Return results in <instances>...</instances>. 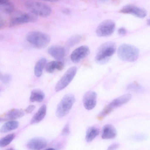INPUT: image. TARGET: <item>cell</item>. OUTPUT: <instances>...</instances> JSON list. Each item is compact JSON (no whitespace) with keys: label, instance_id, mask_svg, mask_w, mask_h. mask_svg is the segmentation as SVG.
Listing matches in <instances>:
<instances>
[{"label":"cell","instance_id":"cell-1","mask_svg":"<svg viewBox=\"0 0 150 150\" xmlns=\"http://www.w3.org/2000/svg\"><path fill=\"white\" fill-rule=\"evenodd\" d=\"M116 49V43L108 41L102 44L96 51L95 61L100 64H104L108 62L115 53Z\"/></svg>","mask_w":150,"mask_h":150},{"label":"cell","instance_id":"cell-2","mask_svg":"<svg viewBox=\"0 0 150 150\" xmlns=\"http://www.w3.org/2000/svg\"><path fill=\"white\" fill-rule=\"evenodd\" d=\"M25 8L31 13L42 17H48L51 13L50 7L47 4L33 0H28L24 4Z\"/></svg>","mask_w":150,"mask_h":150},{"label":"cell","instance_id":"cell-3","mask_svg":"<svg viewBox=\"0 0 150 150\" xmlns=\"http://www.w3.org/2000/svg\"><path fill=\"white\" fill-rule=\"evenodd\" d=\"M27 41L35 47L42 49L46 47L50 41V38L47 34L37 31L28 33L26 36Z\"/></svg>","mask_w":150,"mask_h":150},{"label":"cell","instance_id":"cell-4","mask_svg":"<svg viewBox=\"0 0 150 150\" xmlns=\"http://www.w3.org/2000/svg\"><path fill=\"white\" fill-rule=\"evenodd\" d=\"M139 53V50L137 47L127 44L121 45L117 51V56L120 59L132 62L137 59Z\"/></svg>","mask_w":150,"mask_h":150},{"label":"cell","instance_id":"cell-5","mask_svg":"<svg viewBox=\"0 0 150 150\" xmlns=\"http://www.w3.org/2000/svg\"><path fill=\"white\" fill-rule=\"evenodd\" d=\"M75 100L73 95H65L57 105L56 112L57 116L61 117L66 115L70 111Z\"/></svg>","mask_w":150,"mask_h":150},{"label":"cell","instance_id":"cell-6","mask_svg":"<svg viewBox=\"0 0 150 150\" xmlns=\"http://www.w3.org/2000/svg\"><path fill=\"white\" fill-rule=\"evenodd\" d=\"M132 97V95L128 93L115 99L104 108L100 113V115L103 117L108 115L115 108L127 103L131 99Z\"/></svg>","mask_w":150,"mask_h":150},{"label":"cell","instance_id":"cell-7","mask_svg":"<svg viewBox=\"0 0 150 150\" xmlns=\"http://www.w3.org/2000/svg\"><path fill=\"white\" fill-rule=\"evenodd\" d=\"M77 70V67L75 66L69 69L56 84L55 87V91H59L66 87L74 78Z\"/></svg>","mask_w":150,"mask_h":150},{"label":"cell","instance_id":"cell-8","mask_svg":"<svg viewBox=\"0 0 150 150\" xmlns=\"http://www.w3.org/2000/svg\"><path fill=\"white\" fill-rule=\"evenodd\" d=\"M115 28V24L112 20H105L100 23L96 30L97 35L100 37H108L112 35Z\"/></svg>","mask_w":150,"mask_h":150},{"label":"cell","instance_id":"cell-9","mask_svg":"<svg viewBox=\"0 0 150 150\" xmlns=\"http://www.w3.org/2000/svg\"><path fill=\"white\" fill-rule=\"evenodd\" d=\"M37 19L36 16L31 13L20 12L11 18L9 26L13 27L27 23L34 22Z\"/></svg>","mask_w":150,"mask_h":150},{"label":"cell","instance_id":"cell-10","mask_svg":"<svg viewBox=\"0 0 150 150\" xmlns=\"http://www.w3.org/2000/svg\"><path fill=\"white\" fill-rule=\"evenodd\" d=\"M120 12L124 14H131L136 16L143 18L147 15V11L143 8L138 7L133 5H127L123 7Z\"/></svg>","mask_w":150,"mask_h":150},{"label":"cell","instance_id":"cell-11","mask_svg":"<svg viewBox=\"0 0 150 150\" xmlns=\"http://www.w3.org/2000/svg\"><path fill=\"white\" fill-rule=\"evenodd\" d=\"M90 53L89 47L86 45L80 46L74 50L71 54V60L74 63H77L87 56Z\"/></svg>","mask_w":150,"mask_h":150},{"label":"cell","instance_id":"cell-12","mask_svg":"<svg viewBox=\"0 0 150 150\" xmlns=\"http://www.w3.org/2000/svg\"><path fill=\"white\" fill-rule=\"evenodd\" d=\"M97 93L94 91H88L84 95L83 99L85 108L88 110L94 108L96 104Z\"/></svg>","mask_w":150,"mask_h":150},{"label":"cell","instance_id":"cell-13","mask_svg":"<svg viewBox=\"0 0 150 150\" xmlns=\"http://www.w3.org/2000/svg\"><path fill=\"white\" fill-rule=\"evenodd\" d=\"M47 142L45 139L41 137H35L28 141L26 144L27 147L33 150H40L45 148Z\"/></svg>","mask_w":150,"mask_h":150},{"label":"cell","instance_id":"cell-14","mask_svg":"<svg viewBox=\"0 0 150 150\" xmlns=\"http://www.w3.org/2000/svg\"><path fill=\"white\" fill-rule=\"evenodd\" d=\"M48 53L55 59L60 60L65 56L66 50L65 48L58 46H52L50 47L48 50Z\"/></svg>","mask_w":150,"mask_h":150},{"label":"cell","instance_id":"cell-15","mask_svg":"<svg viewBox=\"0 0 150 150\" xmlns=\"http://www.w3.org/2000/svg\"><path fill=\"white\" fill-rule=\"evenodd\" d=\"M24 115V112L18 109H13L5 113L0 117V121L11 120L20 118Z\"/></svg>","mask_w":150,"mask_h":150},{"label":"cell","instance_id":"cell-16","mask_svg":"<svg viewBox=\"0 0 150 150\" xmlns=\"http://www.w3.org/2000/svg\"><path fill=\"white\" fill-rule=\"evenodd\" d=\"M117 132L115 127L112 125L106 124L103 127L102 138L104 139H110L115 138Z\"/></svg>","mask_w":150,"mask_h":150},{"label":"cell","instance_id":"cell-17","mask_svg":"<svg viewBox=\"0 0 150 150\" xmlns=\"http://www.w3.org/2000/svg\"><path fill=\"white\" fill-rule=\"evenodd\" d=\"M64 68V64L59 61H52L48 63L46 65L45 69L47 72L52 73L56 69L61 71Z\"/></svg>","mask_w":150,"mask_h":150},{"label":"cell","instance_id":"cell-18","mask_svg":"<svg viewBox=\"0 0 150 150\" xmlns=\"http://www.w3.org/2000/svg\"><path fill=\"white\" fill-rule=\"evenodd\" d=\"M46 112L45 105H42L32 118L30 124H33L41 121L45 117Z\"/></svg>","mask_w":150,"mask_h":150},{"label":"cell","instance_id":"cell-19","mask_svg":"<svg viewBox=\"0 0 150 150\" xmlns=\"http://www.w3.org/2000/svg\"><path fill=\"white\" fill-rule=\"evenodd\" d=\"M19 123L15 120H11L4 123L1 127L0 132L2 133H6L18 128Z\"/></svg>","mask_w":150,"mask_h":150},{"label":"cell","instance_id":"cell-20","mask_svg":"<svg viewBox=\"0 0 150 150\" xmlns=\"http://www.w3.org/2000/svg\"><path fill=\"white\" fill-rule=\"evenodd\" d=\"M45 96L44 93L41 90L35 89L32 91L30 98L32 102H40L42 101Z\"/></svg>","mask_w":150,"mask_h":150},{"label":"cell","instance_id":"cell-21","mask_svg":"<svg viewBox=\"0 0 150 150\" xmlns=\"http://www.w3.org/2000/svg\"><path fill=\"white\" fill-rule=\"evenodd\" d=\"M99 133V130L98 128L92 127H89L87 130L85 139L88 142H91L98 135Z\"/></svg>","mask_w":150,"mask_h":150},{"label":"cell","instance_id":"cell-22","mask_svg":"<svg viewBox=\"0 0 150 150\" xmlns=\"http://www.w3.org/2000/svg\"><path fill=\"white\" fill-rule=\"evenodd\" d=\"M47 60L44 58L39 59L36 63L34 67V74L36 76L40 77L42 75L43 69L46 63Z\"/></svg>","mask_w":150,"mask_h":150},{"label":"cell","instance_id":"cell-23","mask_svg":"<svg viewBox=\"0 0 150 150\" xmlns=\"http://www.w3.org/2000/svg\"><path fill=\"white\" fill-rule=\"evenodd\" d=\"M0 5L1 10L6 14H11L15 11L14 6L10 1L0 4Z\"/></svg>","mask_w":150,"mask_h":150},{"label":"cell","instance_id":"cell-24","mask_svg":"<svg viewBox=\"0 0 150 150\" xmlns=\"http://www.w3.org/2000/svg\"><path fill=\"white\" fill-rule=\"evenodd\" d=\"M81 39L79 35H75L71 37L67 41L66 44L69 47H73L79 43Z\"/></svg>","mask_w":150,"mask_h":150},{"label":"cell","instance_id":"cell-25","mask_svg":"<svg viewBox=\"0 0 150 150\" xmlns=\"http://www.w3.org/2000/svg\"><path fill=\"white\" fill-rule=\"evenodd\" d=\"M15 136V134L12 133L2 138L0 141V147H4L9 144L13 139Z\"/></svg>","mask_w":150,"mask_h":150},{"label":"cell","instance_id":"cell-26","mask_svg":"<svg viewBox=\"0 0 150 150\" xmlns=\"http://www.w3.org/2000/svg\"><path fill=\"white\" fill-rule=\"evenodd\" d=\"M127 89L132 91L138 93L143 91L144 90L142 86L136 83L129 84L127 87Z\"/></svg>","mask_w":150,"mask_h":150},{"label":"cell","instance_id":"cell-27","mask_svg":"<svg viewBox=\"0 0 150 150\" xmlns=\"http://www.w3.org/2000/svg\"><path fill=\"white\" fill-rule=\"evenodd\" d=\"M11 76L10 74H0V80L4 84H7L8 83L11 81Z\"/></svg>","mask_w":150,"mask_h":150},{"label":"cell","instance_id":"cell-28","mask_svg":"<svg viewBox=\"0 0 150 150\" xmlns=\"http://www.w3.org/2000/svg\"><path fill=\"white\" fill-rule=\"evenodd\" d=\"M132 138L137 141H141L145 140L147 138V136L143 134H137L132 136Z\"/></svg>","mask_w":150,"mask_h":150},{"label":"cell","instance_id":"cell-29","mask_svg":"<svg viewBox=\"0 0 150 150\" xmlns=\"http://www.w3.org/2000/svg\"><path fill=\"white\" fill-rule=\"evenodd\" d=\"M70 132V129L69 125L68 124H67L64 127L62 133V135L66 136L69 134Z\"/></svg>","mask_w":150,"mask_h":150},{"label":"cell","instance_id":"cell-30","mask_svg":"<svg viewBox=\"0 0 150 150\" xmlns=\"http://www.w3.org/2000/svg\"><path fill=\"white\" fill-rule=\"evenodd\" d=\"M117 33L118 34L120 35H125L127 33V31L126 29L124 28H121L119 29Z\"/></svg>","mask_w":150,"mask_h":150},{"label":"cell","instance_id":"cell-31","mask_svg":"<svg viewBox=\"0 0 150 150\" xmlns=\"http://www.w3.org/2000/svg\"><path fill=\"white\" fill-rule=\"evenodd\" d=\"M35 108V106L33 105L28 106L26 109L25 112L27 113H30L32 112Z\"/></svg>","mask_w":150,"mask_h":150},{"label":"cell","instance_id":"cell-32","mask_svg":"<svg viewBox=\"0 0 150 150\" xmlns=\"http://www.w3.org/2000/svg\"><path fill=\"white\" fill-rule=\"evenodd\" d=\"M119 145L117 143H114L110 145L108 148V150H115L118 148Z\"/></svg>","mask_w":150,"mask_h":150},{"label":"cell","instance_id":"cell-33","mask_svg":"<svg viewBox=\"0 0 150 150\" xmlns=\"http://www.w3.org/2000/svg\"><path fill=\"white\" fill-rule=\"evenodd\" d=\"M62 13L65 15H69L71 13L70 10L68 8H66L63 9L62 11Z\"/></svg>","mask_w":150,"mask_h":150},{"label":"cell","instance_id":"cell-34","mask_svg":"<svg viewBox=\"0 0 150 150\" xmlns=\"http://www.w3.org/2000/svg\"><path fill=\"white\" fill-rule=\"evenodd\" d=\"M6 21L3 18H0V28L1 29L4 27L6 24Z\"/></svg>","mask_w":150,"mask_h":150},{"label":"cell","instance_id":"cell-35","mask_svg":"<svg viewBox=\"0 0 150 150\" xmlns=\"http://www.w3.org/2000/svg\"><path fill=\"white\" fill-rule=\"evenodd\" d=\"M40 0L43 1H46L50 2H57L59 1V0Z\"/></svg>","mask_w":150,"mask_h":150},{"label":"cell","instance_id":"cell-36","mask_svg":"<svg viewBox=\"0 0 150 150\" xmlns=\"http://www.w3.org/2000/svg\"><path fill=\"white\" fill-rule=\"evenodd\" d=\"M10 1V0H0V4Z\"/></svg>","mask_w":150,"mask_h":150},{"label":"cell","instance_id":"cell-37","mask_svg":"<svg viewBox=\"0 0 150 150\" xmlns=\"http://www.w3.org/2000/svg\"><path fill=\"white\" fill-rule=\"evenodd\" d=\"M147 24L148 25H150V18L147 20Z\"/></svg>","mask_w":150,"mask_h":150},{"label":"cell","instance_id":"cell-38","mask_svg":"<svg viewBox=\"0 0 150 150\" xmlns=\"http://www.w3.org/2000/svg\"><path fill=\"white\" fill-rule=\"evenodd\" d=\"M52 149V150H54V149H53V148H49V149Z\"/></svg>","mask_w":150,"mask_h":150},{"label":"cell","instance_id":"cell-39","mask_svg":"<svg viewBox=\"0 0 150 150\" xmlns=\"http://www.w3.org/2000/svg\"><path fill=\"white\" fill-rule=\"evenodd\" d=\"M101 1H105V0H101Z\"/></svg>","mask_w":150,"mask_h":150}]
</instances>
